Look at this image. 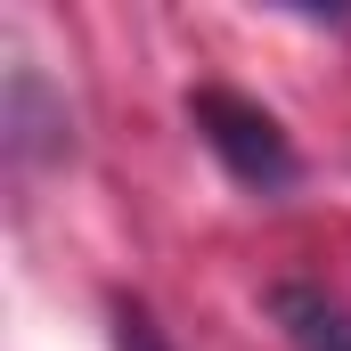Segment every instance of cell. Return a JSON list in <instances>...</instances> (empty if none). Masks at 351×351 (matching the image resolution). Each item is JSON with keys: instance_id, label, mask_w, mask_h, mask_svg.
Instances as JSON below:
<instances>
[{"instance_id": "obj_4", "label": "cell", "mask_w": 351, "mask_h": 351, "mask_svg": "<svg viewBox=\"0 0 351 351\" xmlns=\"http://www.w3.org/2000/svg\"><path fill=\"white\" fill-rule=\"evenodd\" d=\"M114 351H172L164 327L147 319V302H131V294H114Z\"/></svg>"}, {"instance_id": "obj_3", "label": "cell", "mask_w": 351, "mask_h": 351, "mask_svg": "<svg viewBox=\"0 0 351 351\" xmlns=\"http://www.w3.org/2000/svg\"><path fill=\"white\" fill-rule=\"evenodd\" d=\"M269 319L286 327L294 351H351V311L335 294L302 286V278H278V286H269Z\"/></svg>"}, {"instance_id": "obj_1", "label": "cell", "mask_w": 351, "mask_h": 351, "mask_svg": "<svg viewBox=\"0 0 351 351\" xmlns=\"http://www.w3.org/2000/svg\"><path fill=\"white\" fill-rule=\"evenodd\" d=\"M188 123H196V139L221 156V172L237 180V188H254V196H278V188H294V147H286V131H278V114L254 106V98H237V90L204 82L188 90Z\"/></svg>"}, {"instance_id": "obj_2", "label": "cell", "mask_w": 351, "mask_h": 351, "mask_svg": "<svg viewBox=\"0 0 351 351\" xmlns=\"http://www.w3.org/2000/svg\"><path fill=\"white\" fill-rule=\"evenodd\" d=\"M74 147V114L41 90L33 66H16L8 74V156L16 164H41V156H66Z\"/></svg>"}]
</instances>
